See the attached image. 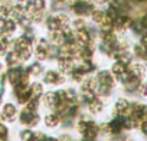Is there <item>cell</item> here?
Returning a JSON list of instances; mask_svg holds the SVG:
<instances>
[{"mask_svg": "<svg viewBox=\"0 0 147 141\" xmlns=\"http://www.w3.org/2000/svg\"><path fill=\"white\" fill-rule=\"evenodd\" d=\"M68 7L72 15H75L77 17H85L91 16L92 10L95 9V5L92 0H66Z\"/></svg>", "mask_w": 147, "mask_h": 141, "instance_id": "obj_1", "label": "cell"}, {"mask_svg": "<svg viewBox=\"0 0 147 141\" xmlns=\"http://www.w3.org/2000/svg\"><path fill=\"white\" fill-rule=\"evenodd\" d=\"M12 49L19 55V58L22 59V62H26V60H29L33 56V43H30L22 35L13 40Z\"/></svg>", "mask_w": 147, "mask_h": 141, "instance_id": "obj_2", "label": "cell"}, {"mask_svg": "<svg viewBox=\"0 0 147 141\" xmlns=\"http://www.w3.org/2000/svg\"><path fill=\"white\" fill-rule=\"evenodd\" d=\"M52 45L51 42L46 39V38H38L35 45H33V55L35 58L42 62V60H46L49 59V50H51Z\"/></svg>", "mask_w": 147, "mask_h": 141, "instance_id": "obj_3", "label": "cell"}, {"mask_svg": "<svg viewBox=\"0 0 147 141\" xmlns=\"http://www.w3.org/2000/svg\"><path fill=\"white\" fill-rule=\"evenodd\" d=\"M43 81L48 85H62L66 81V75H63L59 69H48L43 74Z\"/></svg>", "mask_w": 147, "mask_h": 141, "instance_id": "obj_4", "label": "cell"}, {"mask_svg": "<svg viewBox=\"0 0 147 141\" xmlns=\"http://www.w3.org/2000/svg\"><path fill=\"white\" fill-rule=\"evenodd\" d=\"M56 62H58V69L63 75H69L72 72V69L77 66V59L71 56H59Z\"/></svg>", "mask_w": 147, "mask_h": 141, "instance_id": "obj_5", "label": "cell"}, {"mask_svg": "<svg viewBox=\"0 0 147 141\" xmlns=\"http://www.w3.org/2000/svg\"><path fill=\"white\" fill-rule=\"evenodd\" d=\"M133 25V20L130 16L127 15H118L115 19H114V23H113V28H114V32L115 33H124L127 29H130Z\"/></svg>", "mask_w": 147, "mask_h": 141, "instance_id": "obj_6", "label": "cell"}, {"mask_svg": "<svg viewBox=\"0 0 147 141\" xmlns=\"http://www.w3.org/2000/svg\"><path fill=\"white\" fill-rule=\"evenodd\" d=\"M97 81H98V85H102V87H108V88H114L115 85V77L111 74V70H100V72L97 74Z\"/></svg>", "mask_w": 147, "mask_h": 141, "instance_id": "obj_7", "label": "cell"}, {"mask_svg": "<svg viewBox=\"0 0 147 141\" xmlns=\"http://www.w3.org/2000/svg\"><path fill=\"white\" fill-rule=\"evenodd\" d=\"M114 111H115L117 115H121V117H130V114H131V104H130L125 98H118L117 102H115Z\"/></svg>", "mask_w": 147, "mask_h": 141, "instance_id": "obj_8", "label": "cell"}, {"mask_svg": "<svg viewBox=\"0 0 147 141\" xmlns=\"http://www.w3.org/2000/svg\"><path fill=\"white\" fill-rule=\"evenodd\" d=\"M20 122L28 125V127H35V125L39 124V115L33 111L23 109L22 114H20Z\"/></svg>", "mask_w": 147, "mask_h": 141, "instance_id": "obj_9", "label": "cell"}, {"mask_svg": "<svg viewBox=\"0 0 147 141\" xmlns=\"http://www.w3.org/2000/svg\"><path fill=\"white\" fill-rule=\"evenodd\" d=\"M130 117L136 118L138 122L144 121L147 118V105L146 104H131V114Z\"/></svg>", "mask_w": 147, "mask_h": 141, "instance_id": "obj_10", "label": "cell"}, {"mask_svg": "<svg viewBox=\"0 0 147 141\" xmlns=\"http://www.w3.org/2000/svg\"><path fill=\"white\" fill-rule=\"evenodd\" d=\"M22 72H23V68H19V66H15V68H9L7 74H6V79L7 82L15 87L20 82V78H22Z\"/></svg>", "mask_w": 147, "mask_h": 141, "instance_id": "obj_11", "label": "cell"}, {"mask_svg": "<svg viewBox=\"0 0 147 141\" xmlns=\"http://www.w3.org/2000/svg\"><path fill=\"white\" fill-rule=\"evenodd\" d=\"M16 115H18V109H16V107H15L13 104L7 102V104L3 105V109H2V118H3L5 121L12 122V121L16 118Z\"/></svg>", "mask_w": 147, "mask_h": 141, "instance_id": "obj_12", "label": "cell"}, {"mask_svg": "<svg viewBox=\"0 0 147 141\" xmlns=\"http://www.w3.org/2000/svg\"><path fill=\"white\" fill-rule=\"evenodd\" d=\"M127 69L131 77H136L138 79H143L146 77V66L143 63H130L127 66Z\"/></svg>", "mask_w": 147, "mask_h": 141, "instance_id": "obj_13", "label": "cell"}, {"mask_svg": "<svg viewBox=\"0 0 147 141\" xmlns=\"http://www.w3.org/2000/svg\"><path fill=\"white\" fill-rule=\"evenodd\" d=\"M49 42L51 45L59 48L65 43V32L63 30H53V32H49Z\"/></svg>", "mask_w": 147, "mask_h": 141, "instance_id": "obj_14", "label": "cell"}, {"mask_svg": "<svg viewBox=\"0 0 147 141\" xmlns=\"http://www.w3.org/2000/svg\"><path fill=\"white\" fill-rule=\"evenodd\" d=\"M87 105H88V111H90L91 114H94V115L100 114V112L104 109V104H102V101H101L98 97H95V98H92L91 101H88Z\"/></svg>", "mask_w": 147, "mask_h": 141, "instance_id": "obj_15", "label": "cell"}, {"mask_svg": "<svg viewBox=\"0 0 147 141\" xmlns=\"http://www.w3.org/2000/svg\"><path fill=\"white\" fill-rule=\"evenodd\" d=\"M45 28L48 32H53V30H62L61 29V25H59V20L56 17V15H51L45 19Z\"/></svg>", "mask_w": 147, "mask_h": 141, "instance_id": "obj_16", "label": "cell"}, {"mask_svg": "<svg viewBox=\"0 0 147 141\" xmlns=\"http://www.w3.org/2000/svg\"><path fill=\"white\" fill-rule=\"evenodd\" d=\"M5 56H6V65H7L9 68H15V66H19V65L22 63V59L19 58V55H18L13 49H10Z\"/></svg>", "mask_w": 147, "mask_h": 141, "instance_id": "obj_17", "label": "cell"}, {"mask_svg": "<svg viewBox=\"0 0 147 141\" xmlns=\"http://www.w3.org/2000/svg\"><path fill=\"white\" fill-rule=\"evenodd\" d=\"M42 102L46 108H55L56 105V92L55 91H48L46 94L42 95Z\"/></svg>", "mask_w": 147, "mask_h": 141, "instance_id": "obj_18", "label": "cell"}, {"mask_svg": "<svg viewBox=\"0 0 147 141\" xmlns=\"http://www.w3.org/2000/svg\"><path fill=\"white\" fill-rule=\"evenodd\" d=\"M61 121H62V118H61L59 112H51L45 117V125L49 127V128H55Z\"/></svg>", "mask_w": 147, "mask_h": 141, "instance_id": "obj_19", "label": "cell"}, {"mask_svg": "<svg viewBox=\"0 0 147 141\" xmlns=\"http://www.w3.org/2000/svg\"><path fill=\"white\" fill-rule=\"evenodd\" d=\"M12 45H13L12 38H7V36H0V56H5V55L12 49Z\"/></svg>", "mask_w": 147, "mask_h": 141, "instance_id": "obj_20", "label": "cell"}, {"mask_svg": "<svg viewBox=\"0 0 147 141\" xmlns=\"http://www.w3.org/2000/svg\"><path fill=\"white\" fill-rule=\"evenodd\" d=\"M85 72L80 68V65H77L75 68L72 69V72L69 74V77H71V79L74 81V82H78V84H81L82 81H84V78H85Z\"/></svg>", "mask_w": 147, "mask_h": 141, "instance_id": "obj_21", "label": "cell"}, {"mask_svg": "<svg viewBox=\"0 0 147 141\" xmlns=\"http://www.w3.org/2000/svg\"><path fill=\"white\" fill-rule=\"evenodd\" d=\"M26 70L29 72L30 77H39V75L43 72V66H42V63H40L39 60H36V62H32V63L26 68Z\"/></svg>", "mask_w": 147, "mask_h": 141, "instance_id": "obj_22", "label": "cell"}, {"mask_svg": "<svg viewBox=\"0 0 147 141\" xmlns=\"http://www.w3.org/2000/svg\"><path fill=\"white\" fill-rule=\"evenodd\" d=\"M107 19V13L104 12V10H101V9H94L92 10V13H91V20L95 23V25H101V23H104V20Z\"/></svg>", "mask_w": 147, "mask_h": 141, "instance_id": "obj_23", "label": "cell"}, {"mask_svg": "<svg viewBox=\"0 0 147 141\" xmlns=\"http://www.w3.org/2000/svg\"><path fill=\"white\" fill-rule=\"evenodd\" d=\"M43 95V87L40 82H33L30 85V98H36L39 99Z\"/></svg>", "mask_w": 147, "mask_h": 141, "instance_id": "obj_24", "label": "cell"}, {"mask_svg": "<svg viewBox=\"0 0 147 141\" xmlns=\"http://www.w3.org/2000/svg\"><path fill=\"white\" fill-rule=\"evenodd\" d=\"M13 5L12 2H5V3H0V19H7L10 17V10H12Z\"/></svg>", "mask_w": 147, "mask_h": 141, "instance_id": "obj_25", "label": "cell"}, {"mask_svg": "<svg viewBox=\"0 0 147 141\" xmlns=\"http://www.w3.org/2000/svg\"><path fill=\"white\" fill-rule=\"evenodd\" d=\"M133 53H134V56H137L138 59L147 60V49H146L141 43H138V45H136V46L133 48Z\"/></svg>", "mask_w": 147, "mask_h": 141, "instance_id": "obj_26", "label": "cell"}, {"mask_svg": "<svg viewBox=\"0 0 147 141\" xmlns=\"http://www.w3.org/2000/svg\"><path fill=\"white\" fill-rule=\"evenodd\" d=\"M72 25V30H82V29H87L88 25H87V20L84 17H77L75 20L71 22Z\"/></svg>", "mask_w": 147, "mask_h": 141, "instance_id": "obj_27", "label": "cell"}, {"mask_svg": "<svg viewBox=\"0 0 147 141\" xmlns=\"http://www.w3.org/2000/svg\"><path fill=\"white\" fill-rule=\"evenodd\" d=\"M38 105H39V99H36V98H30L26 104H25V109H29V111H33V112H36V109H38Z\"/></svg>", "mask_w": 147, "mask_h": 141, "instance_id": "obj_28", "label": "cell"}, {"mask_svg": "<svg viewBox=\"0 0 147 141\" xmlns=\"http://www.w3.org/2000/svg\"><path fill=\"white\" fill-rule=\"evenodd\" d=\"M33 137H35V132L30 131V130H23V131L20 132V138H22V141H29V140H32Z\"/></svg>", "mask_w": 147, "mask_h": 141, "instance_id": "obj_29", "label": "cell"}, {"mask_svg": "<svg viewBox=\"0 0 147 141\" xmlns=\"http://www.w3.org/2000/svg\"><path fill=\"white\" fill-rule=\"evenodd\" d=\"M7 135H9L7 127H6L5 124H2V122H0V141L6 140V138H7Z\"/></svg>", "mask_w": 147, "mask_h": 141, "instance_id": "obj_30", "label": "cell"}, {"mask_svg": "<svg viewBox=\"0 0 147 141\" xmlns=\"http://www.w3.org/2000/svg\"><path fill=\"white\" fill-rule=\"evenodd\" d=\"M138 91H140V94H141L143 97H147V82H143V84H140V87H138Z\"/></svg>", "mask_w": 147, "mask_h": 141, "instance_id": "obj_31", "label": "cell"}, {"mask_svg": "<svg viewBox=\"0 0 147 141\" xmlns=\"http://www.w3.org/2000/svg\"><path fill=\"white\" fill-rule=\"evenodd\" d=\"M140 43L147 49V32H144V33H141V38H140Z\"/></svg>", "mask_w": 147, "mask_h": 141, "instance_id": "obj_32", "label": "cell"}, {"mask_svg": "<svg viewBox=\"0 0 147 141\" xmlns=\"http://www.w3.org/2000/svg\"><path fill=\"white\" fill-rule=\"evenodd\" d=\"M140 130H141V132H143L144 135H147V120L141 121V124H140Z\"/></svg>", "mask_w": 147, "mask_h": 141, "instance_id": "obj_33", "label": "cell"}, {"mask_svg": "<svg viewBox=\"0 0 147 141\" xmlns=\"http://www.w3.org/2000/svg\"><path fill=\"white\" fill-rule=\"evenodd\" d=\"M107 3H108L110 6H118L120 0H107Z\"/></svg>", "mask_w": 147, "mask_h": 141, "instance_id": "obj_34", "label": "cell"}, {"mask_svg": "<svg viewBox=\"0 0 147 141\" xmlns=\"http://www.w3.org/2000/svg\"><path fill=\"white\" fill-rule=\"evenodd\" d=\"M92 2H94V5H105L107 3V0H92Z\"/></svg>", "mask_w": 147, "mask_h": 141, "instance_id": "obj_35", "label": "cell"}, {"mask_svg": "<svg viewBox=\"0 0 147 141\" xmlns=\"http://www.w3.org/2000/svg\"><path fill=\"white\" fill-rule=\"evenodd\" d=\"M141 25H143V26H144V28L147 29V15H146V16H144V17L141 19Z\"/></svg>", "mask_w": 147, "mask_h": 141, "instance_id": "obj_36", "label": "cell"}, {"mask_svg": "<svg viewBox=\"0 0 147 141\" xmlns=\"http://www.w3.org/2000/svg\"><path fill=\"white\" fill-rule=\"evenodd\" d=\"M63 2H66V0H52V3H53V5H58V3H63Z\"/></svg>", "mask_w": 147, "mask_h": 141, "instance_id": "obj_37", "label": "cell"}, {"mask_svg": "<svg viewBox=\"0 0 147 141\" xmlns=\"http://www.w3.org/2000/svg\"><path fill=\"white\" fill-rule=\"evenodd\" d=\"M121 141H134V140H133L131 137H124V138H123Z\"/></svg>", "mask_w": 147, "mask_h": 141, "instance_id": "obj_38", "label": "cell"}, {"mask_svg": "<svg viewBox=\"0 0 147 141\" xmlns=\"http://www.w3.org/2000/svg\"><path fill=\"white\" fill-rule=\"evenodd\" d=\"M46 141H59V140H56V138H46Z\"/></svg>", "mask_w": 147, "mask_h": 141, "instance_id": "obj_39", "label": "cell"}, {"mask_svg": "<svg viewBox=\"0 0 147 141\" xmlns=\"http://www.w3.org/2000/svg\"><path fill=\"white\" fill-rule=\"evenodd\" d=\"M2 68H3V65H2V62H0V70H2Z\"/></svg>", "mask_w": 147, "mask_h": 141, "instance_id": "obj_40", "label": "cell"}, {"mask_svg": "<svg viewBox=\"0 0 147 141\" xmlns=\"http://www.w3.org/2000/svg\"><path fill=\"white\" fill-rule=\"evenodd\" d=\"M137 2H144V0H137Z\"/></svg>", "mask_w": 147, "mask_h": 141, "instance_id": "obj_41", "label": "cell"}]
</instances>
